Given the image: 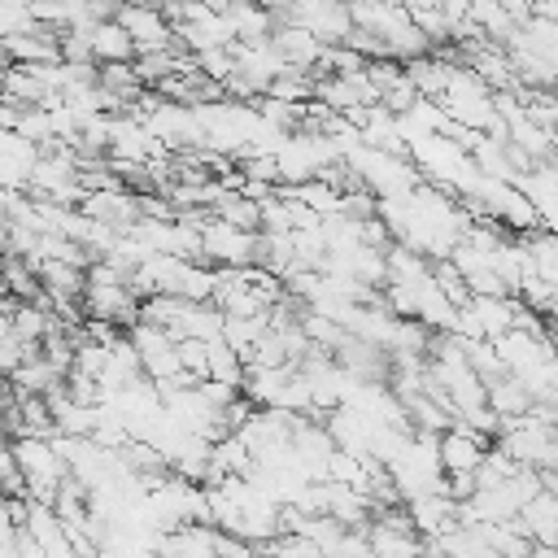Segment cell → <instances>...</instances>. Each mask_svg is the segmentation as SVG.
Masks as SVG:
<instances>
[{"instance_id":"obj_6","label":"cell","mask_w":558,"mask_h":558,"mask_svg":"<svg viewBox=\"0 0 558 558\" xmlns=\"http://www.w3.org/2000/svg\"><path fill=\"white\" fill-rule=\"evenodd\" d=\"M92 57H96V65H131L140 57V48L126 35V26L118 17H109V22L92 26Z\"/></svg>"},{"instance_id":"obj_5","label":"cell","mask_w":558,"mask_h":558,"mask_svg":"<svg viewBox=\"0 0 558 558\" xmlns=\"http://www.w3.org/2000/svg\"><path fill=\"white\" fill-rule=\"evenodd\" d=\"M514 523L532 545H558V493H536Z\"/></svg>"},{"instance_id":"obj_3","label":"cell","mask_w":558,"mask_h":558,"mask_svg":"<svg viewBox=\"0 0 558 558\" xmlns=\"http://www.w3.org/2000/svg\"><path fill=\"white\" fill-rule=\"evenodd\" d=\"M484 458H488V449H484V436L480 432H471V427L458 423V427H449L440 436V466L449 475H475L484 466Z\"/></svg>"},{"instance_id":"obj_2","label":"cell","mask_w":558,"mask_h":558,"mask_svg":"<svg viewBox=\"0 0 558 558\" xmlns=\"http://www.w3.org/2000/svg\"><path fill=\"white\" fill-rule=\"evenodd\" d=\"M118 22H122L126 35L135 39L140 57H148V52H166V48L179 44V39H174V22H170V13L157 9V4H148V0H126V4L118 9Z\"/></svg>"},{"instance_id":"obj_4","label":"cell","mask_w":558,"mask_h":558,"mask_svg":"<svg viewBox=\"0 0 558 558\" xmlns=\"http://www.w3.org/2000/svg\"><path fill=\"white\" fill-rule=\"evenodd\" d=\"M275 48L283 52V61L292 65V70H314V65H323L327 61V44L318 39V35H310V31H301V26H292V22H279L275 26Z\"/></svg>"},{"instance_id":"obj_7","label":"cell","mask_w":558,"mask_h":558,"mask_svg":"<svg viewBox=\"0 0 558 558\" xmlns=\"http://www.w3.org/2000/svg\"><path fill=\"white\" fill-rule=\"evenodd\" d=\"M148 4H157V0H148ZM161 4H187V0H161Z\"/></svg>"},{"instance_id":"obj_1","label":"cell","mask_w":558,"mask_h":558,"mask_svg":"<svg viewBox=\"0 0 558 558\" xmlns=\"http://www.w3.org/2000/svg\"><path fill=\"white\" fill-rule=\"evenodd\" d=\"M201 227V244H205V266H222V270H248L257 266V231L231 227L222 218L196 222Z\"/></svg>"}]
</instances>
